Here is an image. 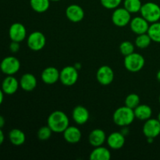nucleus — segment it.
<instances>
[{
    "instance_id": "f257e3e1",
    "label": "nucleus",
    "mask_w": 160,
    "mask_h": 160,
    "mask_svg": "<svg viewBox=\"0 0 160 160\" xmlns=\"http://www.w3.org/2000/svg\"><path fill=\"white\" fill-rule=\"evenodd\" d=\"M47 123L52 132L62 133L69 127L70 121L65 112L56 110L48 116Z\"/></svg>"
},
{
    "instance_id": "f03ea898",
    "label": "nucleus",
    "mask_w": 160,
    "mask_h": 160,
    "mask_svg": "<svg viewBox=\"0 0 160 160\" xmlns=\"http://www.w3.org/2000/svg\"><path fill=\"white\" fill-rule=\"evenodd\" d=\"M135 119L134 109L127 106H121L115 110L112 120L116 125L120 127H127L134 122Z\"/></svg>"
},
{
    "instance_id": "7ed1b4c3",
    "label": "nucleus",
    "mask_w": 160,
    "mask_h": 160,
    "mask_svg": "<svg viewBox=\"0 0 160 160\" xmlns=\"http://www.w3.org/2000/svg\"><path fill=\"white\" fill-rule=\"evenodd\" d=\"M140 12L148 23H152L160 20V6L152 2L142 4Z\"/></svg>"
},
{
    "instance_id": "20e7f679",
    "label": "nucleus",
    "mask_w": 160,
    "mask_h": 160,
    "mask_svg": "<svg viewBox=\"0 0 160 160\" xmlns=\"http://www.w3.org/2000/svg\"><path fill=\"white\" fill-rule=\"evenodd\" d=\"M145 63V58L139 53L133 52L124 58V67L128 71L137 73L144 67Z\"/></svg>"
},
{
    "instance_id": "39448f33",
    "label": "nucleus",
    "mask_w": 160,
    "mask_h": 160,
    "mask_svg": "<svg viewBox=\"0 0 160 160\" xmlns=\"http://www.w3.org/2000/svg\"><path fill=\"white\" fill-rule=\"evenodd\" d=\"M78 70H77L75 67L67 66L60 71L59 81L63 85L70 87L76 84L78 80Z\"/></svg>"
},
{
    "instance_id": "423d86ee",
    "label": "nucleus",
    "mask_w": 160,
    "mask_h": 160,
    "mask_svg": "<svg viewBox=\"0 0 160 160\" xmlns=\"http://www.w3.org/2000/svg\"><path fill=\"white\" fill-rule=\"evenodd\" d=\"M20 68V62L15 56H7L0 63L2 72L6 75H14L19 71Z\"/></svg>"
},
{
    "instance_id": "0eeeda50",
    "label": "nucleus",
    "mask_w": 160,
    "mask_h": 160,
    "mask_svg": "<svg viewBox=\"0 0 160 160\" xmlns=\"http://www.w3.org/2000/svg\"><path fill=\"white\" fill-rule=\"evenodd\" d=\"M28 46L33 51H40L46 44V38L41 31H34L28 38Z\"/></svg>"
},
{
    "instance_id": "6e6552de",
    "label": "nucleus",
    "mask_w": 160,
    "mask_h": 160,
    "mask_svg": "<svg viewBox=\"0 0 160 160\" xmlns=\"http://www.w3.org/2000/svg\"><path fill=\"white\" fill-rule=\"evenodd\" d=\"M131 12H128L124 7L117 8L112 14V21L116 26L125 27L129 24L131 20Z\"/></svg>"
},
{
    "instance_id": "1a4fd4ad",
    "label": "nucleus",
    "mask_w": 160,
    "mask_h": 160,
    "mask_svg": "<svg viewBox=\"0 0 160 160\" xmlns=\"http://www.w3.org/2000/svg\"><path fill=\"white\" fill-rule=\"evenodd\" d=\"M96 79L102 85H109L113 81L114 72L109 66H102L96 73Z\"/></svg>"
},
{
    "instance_id": "9d476101",
    "label": "nucleus",
    "mask_w": 160,
    "mask_h": 160,
    "mask_svg": "<svg viewBox=\"0 0 160 160\" xmlns=\"http://www.w3.org/2000/svg\"><path fill=\"white\" fill-rule=\"evenodd\" d=\"M143 133L145 137L156 138L160 134V122L158 119H148L143 125Z\"/></svg>"
},
{
    "instance_id": "9b49d317",
    "label": "nucleus",
    "mask_w": 160,
    "mask_h": 160,
    "mask_svg": "<svg viewBox=\"0 0 160 160\" xmlns=\"http://www.w3.org/2000/svg\"><path fill=\"white\" fill-rule=\"evenodd\" d=\"M9 38L12 42H21L27 36V30L21 23H14L9 29Z\"/></svg>"
},
{
    "instance_id": "f8f14e48",
    "label": "nucleus",
    "mask_w": 160,
    "mask_h": 160,
    "mask_svg": "<svg viewBox=\"0 0 160 160\" xmlns=\"http://www.w3.org/2000/svg\"><path fill=\"white\" fill-rule=\"evenodd\" d=\"M130 26H131V31L138 35V34H145L148 32L149 23L142 17H136L131 19L130 22Z\"/></svg>"
},
{
    "instance_id": "ddd939ff",
    "label": "nucleus",
    "mask_w": 160,
    "mask_h": 160,
    "mask_svg": "<svg viewBox=\"0 0 160 160\" xmlns=\"http://www.w3.org/2000/svg\"><path fill=\"white\" fill-rule=\"evenodd\" d=\"M66 16L71 22L78 23L84 19V11L82 7L78 5L72 4L66 9Z\"/></svg>"
},
{
    "instance_id": "4468645a",
    "label": "nucleus",
    "mask_w": 160,
    "mask_h": 160,
    "mask_svg": "<svg viewBox=\"0 0 160 160\" xmlns=\"http://www.w3.org/2000/svg\"><path fill=\"white\" fill-rule=\"evenodd\" d=\"M60 72L54 67H46L41 74L42 81L46 84H53L59 80Z\"/></svg>"
},
{
    "instance_id": "2eb2a0df",
    "label": "nucleus",
    "mask_w": 160,
    "mask_h": 160,
    "mask_svg": "<svg viewBox=\"0 0 160 160\" xmlns=\"http://www.w3.org/2000/svg\"><path fill=\"white\" fill-rule=\"evenodd\" d=\"M20 86V82L12 75H8L2 81V90L6 95H13L17 92Z\"/></svg>"
},
{
    "instance_id": "dca6fc26",
    "label": "nucleus",
    "mask_w": 160,
    "mask_h": 160,
    "mask_svg": "<svg viewBox=\"0 0 160 160\" xmlns=\"http://www.w3.org/2000/svg\"><path fill=\"white\" fill-rule=\"evenodd\" d=\"M72 117L76 123L79 125H84L88 121L90 114L88 110L84 106H78L73 109Z\"/></svg>"
},
{
    "instance_id": "f3484780",
    "label": "nucleus",
    "mask_w": 160,
    "mask_h": 160,
    "mask_svg": "<svg viewBox=\"0 0 160 160\" xmlns=\"http://www.w3.org/2000/svg\"><path fill=\"white\" fill-rule=\"evenodd\" d=\"M106 142L112 149H120L125 144V136L121 132H113L108 136Z\"/></svg>"
},
{
    "instance_id": "a211bd4d",
    "label": "nucleus",
    "mask_w": 160,
    "mask_h": 160,
    "mask_svg": "<svg viewBox=\"0 0 160 160\" xmlns=\"http://www.w3.org/2000/svg\"><path fill=\"white\" fill-rule=\"evenodd\" d=\"M62 133L65 141L70 144L78 143L82 137L81 131L77 127L69 126Z\"/></svg>"
},
{
    "instance_id": "6ab92c4d",
    "label": "nucleus",
    "mask_w": 160,
    "mask_h": 160,
    "mask_svg": "<svg viewBox=\"0 0 160 160\" xmlns=\"http://www.w3.org/2000/svg\"><path fill=\"white\" fill-rule=\"evenodd\" d=\"M106 134L102 129H95L90 133L88 137L89 143L93 147L102 146L106 141Z\"/></svg>"
},
{
    "instance_id": "aec40b11",
    "label": "nucleus",
    "mask_w": 160,
    "mask_h": 160,
    "mask_svg": "<svg viewBox=\"0 0 160 160\" xmlns=\"http://www.w3.org/2000/svg\"><path fill=\"white\" fill-rule=\"evenodd\" d=\"M20 86L25 92H32L37 86V79L31 73H24L20 80Z\"/></svg>"
},
{
    "instance_id": "412c9836",
    "label": "nucleus",
    "mask_w": 160,
    "mask_h": 160,
    "mask_svg": "<svg viewBox=\"0 0 160 160\" xmlns=\"http://www.w3.org/2000/svg\"><path fill=\"white\" fill-rule=\"evenodd\" d=\"M135 118L140 120H147L151 118L152 115V109L149 106L145 104H139L134 109Z\"/></svg>"
},
{
    "instance_id": "4be33fe9",
    "label": "nucleus",
    "mask_w": 160,
    "mask_h": 160,
    "mask_svg": "<svg viewBox=\"0 0 160 160\" xmlns=\"http://www.w3.org/2000/svg\"><path fill=\"white\" fill-rule=\"evenodd\" d=\"M111 153L107 148L102 146L95 147L90 154L91 160H109Z\"/></svg>"
},
{
    "instance_id": "5701e85b",
    "label": "nucleus",
    "mask_w": 160,
    "mask_h": 160,
    "mask_svg": "<svg viewBox=\"0 0 160 160\" xmlns=\"http://www.w3.org/2000/svg\"><path fill=\"white\" fill-rule=\"evenodd\" d=\"M9 138L11 143L16 146L22 145L26 141L25 134L20 129H12L9 133Z\"/></svg>"
},
{
    "instance_id": "b1692460",
    "label": "nucleus",
    "mask_w": 160,
    "mask_h": 160,
    "mask_svg": "<svg viewBox=\"0 0 160 160\" xmlns=\"http://www.w3.org/2000/svg\"><path fill=\"white\" fill-rule=\"evenodd\" d=\"M32 9L35 12L42 13L46 12L50 6V0H30Z\"/></svg>"
},
{
    "instance_id": "393cba45",
    "label": "nucleus",
    "mask_w": 160,
    "mask_h": 160,
    "mask_svg": "<svg viewBox=\"0 0 160 160\" xmlns=\"http://www.w3.org/2000/svg\"><path fill=\"white\" fill-rule=\"evenodd\" d=\"M147 33L151 38L152 42L160 43V22H155V23H152L151 25H149Z\"/></svg>"
},
{
    "instance_id": "a878e982",
    "label": "nucleus",
    "mask_w": 160,
    "mask_h": 160,
    "mask_svg": "<svg viewBox=\"0 0 160 160\" xmlns=\"http://www.w3.org/2000/svg\"><path fill=\"white\" fill-rule=\"evenodd\" d=\"M124 8L131 13H136L140 12L142 3L141 0H124Z\"/></svg>"
},
{
    "instance_id": "bb28decb",
    "label": "nucleus",
    "mask_w": 160,
    "mask_h": 160,
    "mask_svg": "<svg viewBox=\"0 0 160 160\" xmlns=\"http://www.w3.org/2000/svg\"><path fill=\"white\" fill-rule=\"evenodd\" d=\"M152 42V41L151 38L148 34V33H145V34L138 35V37L135 39V45L138 48H141V49H144V48H148Z\"/></svg>"
},
{
    "instance_id": "cd10ccee",
    "label": "nucleus",
    "mask_w": 160,
    "mask_h": 160,
    "mask_svg": "<svg viewBox=\"0 0 160 160\" xmlns=\"http://www.w3.org/2000/svg\"><path fill=\"white\" fill-rule=\"evenodd\" d=\"M139 104H140V98L137 94L131 93L125 98V106L131 109H134Z\"/></svg>"
},
{
    "instance_id": "c85d7f7f",
    "label": "nucleus",
    "mask_w": 160,
    "mask_h": 160,
    "mask_svg": "<svg viewBox=\"0 0 160 160\" xmlns=\"http://www.w3.org/2000/svg\"><path fill=\"white\" fill-rule=\"evenodd\" d=\"M120 51L123 56H127L134 52V45L129 41H124L120 45Z\"/></svg>"
},
{
    "instance_id": "c756f323",
    "label": "nucleus",
    "mask_w": 160,
    "mask_h": 160,
    "mask_svg": "<svg viewBox=\"0 0 160 160\" xmlns=\"http://www.w3.org/2000/svg\"><path fill=\"white\" fill-rule=\"evenodd\" d=\"M52 131L51 128L47 125V126H43L39 128V130L37 132V136L39 140L41 141H46L52 136Z\"/></svg>"
},
{
    "instance_id": "7c9ffc66",
    "label": "nucleus",
    "mask_w": 160,
    "mask_h": 160,
    "mask_svg": "<svg viewBox=\"0 0 160 160\" xmlns=\"http://www.w3.org/2000/svg\"><path fill=\"white\" fill-rule=\"evenodd\" d=\"M103 7L108 9H115L118 8L122 0H100Z\"/></svg>"
},
{
    "instance_id": "2f4dec72",
    "label": "nucleus",
    "mask_w": 160,
    "mask_h": 160,
    "mask_svg": "<svg viewBox=\"0 0 160 160\" xmlns=\"http://www.w3.org/2000/svg\"><path fill=\"white\" fill-rule=\"evenodd\" d=\"M20 42H12L10 43L9 45V49L12 52L16 53L20 50Z\"/></svg>"
},
{
    "instance_id": "473e14b6",
    "label": "nucleus",
    "mask_w": 160,
    "mask_h": 160,
    "mask_svg": "<svg viewBox=\"0 0 160 160\" xmlns=\"http://www.w3.org/2000/svg\"><path fill=\"white\" fill-rule=\"evenodd\" d=\"M4 138H5V136L4 134H3V131H2V128H0V145L3 143L4 142Z\"/></svg>"
},
{
    "instance_id": "72a5a7b5",
    "label": "nucleus",
    "mask_w": 160,
    "mask_h": 160,
    "mask_svg": "<svg viewBox=\"0 0 160 160\" xmlns=\"http://www.w3.org/2000/svg\"><path fill=\"white\" fill-rule=\"evenodd\" d=\"M5 125V119L2 116L0 115V128H2Z\"/></svg>"
},
{
    "instance_id": "f704fd0d",
    "label": "nucleus",
    "mask_w": 160,
    "mask_h": 160,
    "mask_svg": "<svg viewBox=\"0 0 160 160\" xmlns=\"http://www.w3.org/2000/svg\"><path fill=\"white\" fill-rule=\"evenodd\" d=\"M3 99H4V92H3L2 89H0V106L2 103Z\"/></svg>"
},
{
    "instance_id": "c9c22d12",
    "label": "nucleus",
    "mask_w": 160,
    "mask_h": 160,
    "mask_svg": "<svg viewBox=\"0 0 160 160\" xmlns=\"http://www.w3.org/2000/svg\"><path fill=\"white\" fill-rule=\"evenodd\" d=\"M156 78H157L158 81L160 83V70L157 72V74H156Z\"/></svg>"
},
{
    "instance_id": "e433bc0d",
    "label": "nucleus",
    "mask_w": 160,
    "mask_h": 160,
    "mask_svg": "<svg viewBox=\"0 0 160 160\" xmlns=\"http://www.w3.org/2000/svg\"><path fill=\"white\" fill-rule=\"evenodd\" d=\"M74 67H75V68L77 69V70H79L80 68H81V64H78V63L75 64Z\"/></svg>"
},
{
    "instance_id": "4c0bfd02",
    "label": "nucleus",
    "mask_w": 160,
    "mask_h": 160,
    "mask_svg": "<svg viewBox=\"0 0 160 160\" xmlns=\"http://www.w3.org/2000/svg\"><path fill=\"white\" fill-rule=\"evenodd\" d=\"M158 120H159V121L160 122V112H159V115H158Z\"/></svg>"
},
{
    "instance_id": "58836bf2",
    "label": "nucleus",
    "mask_w": 160,
    "mask_h": 160,
    "mask_svg": "<svg viewBox=\"0 0 160 160\" xmlns=\"http://www.w3.org/2000/svg\"><path fill=\"white\" fill-rule=\"evenodd\" d=\"M50 1H52V2H59V1H60V0H50Z\"/></svg>"
},
{
    "instance_id": "ea45409f",
    "label": "nucleus",
    "mask_w": 160,
    "mask_h": 160,
    "mask_svg": "<svg viewBox=\"0 0 160 160\" xmlns=\"http://www.w3.org/2000/svg\"><path fill=\"white\" fill-rule=\"evenodd\" d=\"M159 103H160V95H159Z\"/></svg>"
}]
</instances>
